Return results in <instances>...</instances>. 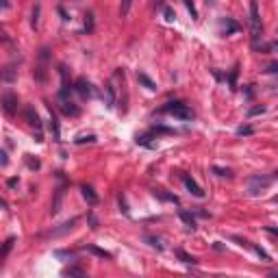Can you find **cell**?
Returning a JSON list of instances; mask_svg holds the SVG:
<instances>
[{
	"label": "cell",
	"instance_id": "cell-22",
	"mask_svg": "<svg viewBox=\"0 0 278 278\" xmlns=\"http://www.w3.org/2000/svg\"><path fill=\"white\" fill-rule=\"evenodd\" d=\"M237 74H239V66H235L233 72H230V76H228V87H230V89L237 87Z\"/></svg>",
	"mask_w": 278,
	"mask_h": 278
},
{
	"label": "cell",
	"instance_id": "cell-6",
	"mask_svg": "<svg viewBox=\"0 0 278 278\" xmlns=\"http://www.w3.org/2000/svg\"><path fill=\"white\" fill-rule=\"evenodd\" d=\"M24 118H26V122H29L31 126H35V131H37L35 141H44V135H41V120H39V115H37V111L33 109V106H26L24 109Z\"/></svg>",
	"mask_w": 278,
	"mask_h": 278
},
{
	"label": "cell",
	"instance_id": "cell-4",
	"mask_svg": "<svg viewBox=\"0 0 278 278\" xmlns=\"http://www.w3.org/2000/svg\"><path fill=\"white\" fill-rule=\"evenodd\" d=\"M0 106H2V111L7 115H16L17 109H20V100H17V96L13 94V91H7V94L0 96Z\"/></svg>",
	"mask_w": 278,
	"mask_h": 278
},
{
	"label": "cell",
	"instance_id": "cell-23",
	"mask_svg": "<svg viewBox=\"0 0 278 278\" xmlns=\"http://www.w3.org/2000/svg\"><path fill=\"white\" fill-rule=\"evenodd\" d=\"M248 245H250V248H252V250H254V252H257V254H259V257H261V259H263V261H270V254H267V252H265V250H263V248H261V245H254V243H248Z\"/></svg>",
	"mask_w": 278,
	"mask_h": 278
},
{
	"label": "cell",
	"instance_id": "cell-30",
	"mask_svg": "<svg viewBox=\"0 0 278 278\" xmlns=\"http://www.w3.org/2000/svg\"><path fill=\"white\" fill-rule=\"evenodd\" d=\"M261 113H265V106H254V109L248 111V118H254V115H261Z\"/></svg>",
	"mask_w": 278,
	"mask_h": 278
},
{
	"label": "cell",
	"instance_id": "cell-38",
	"mask_svg": "<svg viewBox=\"0 0 278 278\" xmlns=\"http://www.w3.org/2000/svg\"><path fill=\"white\" fill-rule=\"evenodd\" d=\"M276 70H278V63H270V68H267V72H270V74H274Z\"/></svg>",
	"mask_w": 278,
	"mask_h": 278
},
{
	"label": "cell",
	"instance_id": "cell-18",
	"mask_svg": "<svg viewBox=\"0 0 278 278\" xmlns=\"http://www.w3.org/2000/svg\"><path fill=\"white\" fill-rule=\"evenodd\" d=\"M137 81H139V83H141V85H143V87H146V89H148V91H155V89H156V83H155V81H152V78H150V76H146V74H143V72H137Z\"/></svg>",
	"mask_w": 278,
	"mask_h": 278
},
{
	"label": "cell",
	"instance_id": "cell-19",
	"mask_svg": "<svg viewBox=\"0 0 278 278\" xmlns=\"http://www.w3.org/2000/svg\"><path fill=\"white\" fill-rule=\"evenodd\" d=\"M174 254H176V259H178L180 263H185V265H198V261H196V259H193L191 254H187V252H185V250H176Z\"/></svg>",
	"mask_w": 278,
	"mask_h": 278
},
{
	"label": "cell",
	"instance_id": "cell-28",
	"mask_svg": "<svg viewBox=\"0 0 278 278\" xmlns=\"http://www.w3.org/2000/svg\"><path fill=\"white\" fill-rule=\"evenodd\" d=\"M252 133H254V128H252V126H239V128H237V135H239V137H243V135H252Z\"/></svg>",
	"mask_w": 278,
	"mask_h": 278
},
{
	"label": "cell",
	"instance_id": "cell-34",
	"mask_svg": "<svg viewBox=\"0 0 278 278\" xmlns=\"http://www.w3.org/2000/svg\"><path fill=\"white\" fill-rule=\"evenodd\" d=\"M213 172L217 176H230V170H224V168H213Z\"/></svg>",
	"mask_w": 278,
	"mask_h": 278
},
{
	"label": "cell",
	"instance_id": "cell-15",
	"mask_svg": "<svg viewBox=\"0 0 278 278\" xmlns=\"http://www.w3.org/2000/svg\"><path fill=\"white\" fill-rule=\"evenodd\" d=\"M83 250L91 252L94 257H98V259H111V252H106V250L98 248V245H94V243H85V245H83Z\"/></svg>",
	"mask_w": 278,
	"mask_h": 278
},
{
	"label": "cell",
	"instance_id": "cell-8",
	"mask_svg": "<svg viewBox=\"0 0 278 278\" xmlns=\"http://www.w3.org/2000/svg\"><path fill=\"white\" fill-rule=\"evenodd\" d=\"M74 91H76L81 98H91L94 96V89H91V83L87 81V78H78L76 83H74Z\"/></svg>",
	"mask_w": 278,
	"mask_h": 278
},
{
	"label": "cell",
	"instance_id": "cell-14",
	"mask_svg": "<svg viewBox=\"0 0 278 278\" xmlns=\"http://www.w3.org/2000/svg\"><path fill=\"white\" fill-rule=\"evenodd\" d=\"M17 78V70H16V66H7L0 72V81L2 83H13Z\"/></svg>",
	"mask_w": 278,
	"mask_h": 278
},
{
	"label": "cell",
	"instance_id": "cell-13",
	"mask_svg": "<svg viewBox=\"0 0 278 278\" xmlns=\"http://www.w3.org/2000/svg\"><path fill=\"white\" fill-rule=\"evenodd\" d=\"M220 31H222V33H226V35L237 33L239 24L235 20H230V17H220Z\"/></svg>",
	"mask_w": 278,
	"mask_h": 278
},
{
	"label": "cell",
	"instance_id": "cell-1",
	"mask_svg": "<svg viewBox=\"0 0 278 278\" xmlns=\"http://www.w3.org/2000/svg\"><path fill=\"white\" fill-rule=\"evenodd\" d=\"M250 33H252V50H259L263 37V24H261V13H259L257 0H250Z\"/></svg>",
	"mask_w": 278,
	"mask_h": 278
},
{
	"label": "cell",
	"instance_id": "cell-26",
	"mask_svg": "<svg viewBox=\"0 0 278 278\" xmlns=\"http://www.w3.org/2000/svg\"><path fill=\"white\" fill-rule=\"evenodd\" d=\"M146 242L150 243L152 248H156V250H163V243H161V242H159V239H156V237H150V235H146Z\"/></svg>",
	"mask_w": 278,
	"mask_h": 278
},
{
	"label": "cell",
	"instance_id": "cell-12",
	"mask_svg": "<svg viewBox=\"0 0 278 278\" xmlns=\"http://www.w3.org/2000/svg\"><path fill=\"white\" fill-rule=\"evenodd\" d=\"M48 109H50V120H48V131H50V133H52L54 141H59V139H61V128H59V122H57V115H54L52 106H50V104H48Z\"/></svg>",
	"mask_w": 278,
	"mask_h": 278
},
{
	"label": "cell",
	"instance_id": "cell-40",
	"mask_svg": "<svg viewBox=\"0 0 278 278\" xmlns=\"http://www.w3.org/2000/svg\"><path fill=\"white\" fill-rule=\"evenodd\" d=\"M213 2H215V0H207V4H213Z\"/></svg>",
	"mask_w": 278,
	"mask_h": 278
},
{
	"label": "cell",
	"instance_id": "cell-29",
	"mask_svg": "<svg viewBox=\"0 0 278 278\" xmlns=\"http://www.w3.org/2000/svg\"><path fill=\"white\" fill-rule=\"evenodd\" d=\"M94 143L96 141V135H87V137H76V139H74V143Z\"/></svg>",
	"mask_w": 278,
	"mask_h": 278
},
{
	"label": "cell",
	"instance_id": "cell-3",
	"mask_svg": "<svg viewBox=\"0 0 278 278\" xmlns=\"http://www.w3.org/2000/svg\"><path fill=\"white\" fill-rule=\"evenodd\" d=\"M59 111L68 118H78L81 115V109L70 100V91H59Z\"/></svg>",
	"mask_w": 278,
	"mask_h": 278
},
{
	"label": "cell",
	"instance_id": "cell-2",
	"mask_svg": "<svg viewBox=\"0 0 278 278\" xmlns=\"http://www.w3.org/2000/svg\"><path fill=\"white\" fill-rule=\"evenodd\" d=\"M161 111H163V113L174 115V118H180V120H193V118H196V113L191 111V106L185 104V103H178V100H174V103H168L165 106H161Z\"/></svg>",
	"mask_w": 278,
	"mask_h": 278
},
{
	"label": "cell",
	"instance_id": "cell-24",
	"mask_svg": "<svg viewBox=\"0 0 278 278\" xmlns=\"http://www.w3.org/2000/svg\"><path fill=\"white\" fill-rule=\"evenodd\" d=\"M63 276H85V272L78 270V267H66V270H63Z\"/></svg>",
	"mask_w": 278,
	"mask_h": 278
},
{
	"label": "cell",
	"instance_id": "cell-17",
	"mask_svg": "<svg viewBox=\"0 0 278 278\" xmlns=\"http://www.w3.org/2000/svg\"><path fill=\"white\" fill-rule=\"evenodd\" d=\"M178 217L185 222V226H187V228H191V230L196 228V217H193L189 211H185V208H180V211H178Z\"/></svg>",
	"mask_w": 278,
	"mask_h": 278
},
{
	"label": "cell",
	"instance_id": "cell-5",
	"mask_svg": "<svg viewBox=\"0 0 278 278\" xmlns=\"http://www.w3.org/2000/svg\"><path fill=\"white\" fill-rule=\"evenodd\" d=\"M272 180H274V176H252V178L248 180V191L252 193H259V191H263V189H267L272 185Z\"/></svg>",
	"mask_w": 278,
	"mask_h": 278
},
{
	"label": "cell",
	"instance_id": "cell-7",
	"mask_svg": "<svg viewBox=\"0 0 278 278\" xmlns=\"http://www.w3.org/2000/svg\"><path fill=\"white\" fill-rule=\"evenodd\" d=\"M180 180H183V185L187 187V191L191 193V196H196V198H205V191H202V187L196 183V180L191 178L189 174H180Z\"/></svg>",
	"mask_w": 278,
	"mask_h": 278
},
{
	"label": "cell",
	"instance_id": "cell-16",
	"mask_svg": "<svg viewBox=\"0 0 278 278\" xmlns=\"http://www.w3.org/2000/svg\"><path fill=\"white\" fill-rule=\"evenodd\" d=\"M74 224H76V217H74V220H70V222H66V224H61V228L50 230V233L46 235V237H59V235H63V233H68V230H72Z\"/></svg>",
	"mask_w": 278,
	"mask_h": 278
},
{
	"label": "cell",
	"instance_id": "cell-11",
	"mask_svg": "<svg viewBox=\"0 0 278 278\" xmlns=\"http://www.w3.org/2000/svg\"><path fill=\"white\" fill-rule=\"evenodd\" d=\"M81 193H83V198L87 200V205H89V207L98 205V193L94 191V187H91V185H81Z\"/></svg>",
	"mask_w": 278,
	"mask_h": 278
},
{
	"label": "cell",
	"instance_id": "cell-37",
	"mask_svg": "<svg viewBox=\"0 0 278 278\" xmlns=\"http://www.w3.org/2000/svg\"><path fill=\"white\" fill-rule=\"evenodd\" d=\"M9 7H11V2H9V0H0V11H7Z\"/></svg>",
	"mask_w": 278,
	"mask_h": 278
},
{
	"label": "cell",
	"instance_id": "cell-36",
	"mask_svg": "<svg viewBox=\"0 0 278 278\" xmlns=\"http://www.w3.org/2000/svg\"><path fill=\"white\" fill-rule=\"evenodd\" d=\"M37 16H39V4H35V9H33V26L37 29Z\"/></svg>",
	"mask_w": 278,
	"mask_h": 278
},
{
	"label": "cell",
	"instance_id": "cell-35",
	"mask_svg": "<svg viewBox=\"0 0 278 278\" xmlns=\"http://www.w3.org/2000/svg\"><path fill=\"white\" fill-rule=\"evenodd\" d=\"M26 156H29V159H26V163H29V168H33V170H37V168H39V161H33V159H31V155H26Z\"/></svg>",
	"mask_w": 278,
	"mask_h": 278
},
{
	"label": "cell",
	"instance_id": "cell-9",
	"mask_svg": "<svg viewBox=\"0 0 278 278\" xmlns=\"http://www.w3.org/2000/svg\"><path fill=\"white\" fill-rule=\"evenodd\" d=\"M104 103L109 109H113V106L118 104V91H115V85L111 81L104 85Z\"/></svg>",
	"mask_w": 278,
	"mask_h": 278
},
{
	"label": "cell",
	"instance_id": "cell-27",
	"mask_svg": "<svg viewBox=\"0 0 278 278\" xmlns=\"http://www.w3.org/2000/svg\"><path fill=\"white\" fill-rule=\"evenodd\" d=\"M163 13H165V20H168V22H174V20H176V13H174L172 7H165Z\"/></svg>",
	"mask_w": 278,
	"mask_h": 278
},
{
	"label": "cell",
	"instance_id": "cell-20",
	"mask_svg": "<svg viewBox=\"0 0 278 278\" xmlns=\"http://www.w3.org/2000/svg\"><path fill=\"white\" fill-rule=\"evenodd\" d=\"M13 243H16V237H9L7 242H4L2 245H0V263H2L4 259H7V254L13 250Z\"/></svg>",
	"mask_w": 278,
	"mask_h": 278
},
{
	"label": "cell",
	"instance_id": "cell-39",
	"mask_svg": "<svg viewBox=\"0 0 278 278\" xmlns=\"http://www.w3.org/2000/svg\"><path fill=\"white\" fill-rule=\"evenodd\" d=\"M7 208H9V207H7V202H4L2 198H0V211H7Z\"/></svg>",
	"mask_w": 278,
	"mask_h": 278
},
{
	"label": "cell",
	"instance_id": "cell-10",
	"mask_svg": "<svg viewBox=\"0 0 278 278\" xmlns=\"http://www.w3.org/2000/svg\"><path fill=\"white\" fill-rule=\"evenodd\" d=\"M63 196H66V185H59L57 191H54V200H52V207H50V213L52 215H57L59 211H61V202H63Z\"/></svg>",
	"mask_w": 278,
	"mask_h": 278
},
{
	"label": "cell",
	"instance_id": "cell-32",
	"mask_svg": "<svg viewBox=\"0 0 278 278\" xmlns=\"http://www.w3.org/2000/svg\"><path fill=\"white\" fill-rule=\"evenodd\" d=\"M9 165V156H7V152L0 148V168H7Z\"/></svg>",
	"mask_w": 278,
	"mask_h": 278
},
{
	"label": "cell",
	"instance_id": "cell-25",
	"mask_svg": "<svg viewBox=\"0 0 278 278\" xmlns=\"http://www.w3.org/2000/svg\"><path fill=\"white\" fill-rule=\"evenodd\" d=\"M131 4H133V0H122V4H120V13H122V17L128 16V11H131Z\"/></svg>",
	"mask_w": 278,
	"mask_h": 278
},
{
	"label": "cell",
	"instance_id": "cell-21",
	"mask_svg": "<svg viewBox=\"0 0 278 278\" xmlns=\"http://www.w3.org/2000/svg\"><path fill=\"white\" fill-rule=\"evenodd\" d=\"M156 198H161V200H168V202H174V205H178V198L172 196V193H165L163 189H159V191H155Z\"/></svg>",
	"mask_w": 278,
	"mask_h": 278
},
{
	"label": "cell",
	"instance_id": "cell-31",
	"mask_svg": "<svg viewBox=\"0 0 278 278\" xmlns=\"http://www.w3.org/2000/svg\"><path fill=\"white\" fill-rule=\"evenodd\" d=\"M185 7L189 9V13H191V17H198V11H196V4L191 2V0H185Z\"/></svg>",
	"mask_w": 278,
	"mask_h": 278
},
{
	"label": "cell",
	"instance_id": "cell-33",
	"mask_svg": "<svg viewBox=\"0 0 278 278\" xmlns=\"http://www.w3.org/2000/svg\"><path fill=\"white\" fill-rule=\"evenodd\" d=\"M87 220H89V224H91V228H98V220H96V215L94 213H89V215H87Z\"/></svg>",
	"mask_w": 278,
	"mask_h": 278
}]
</instances>
